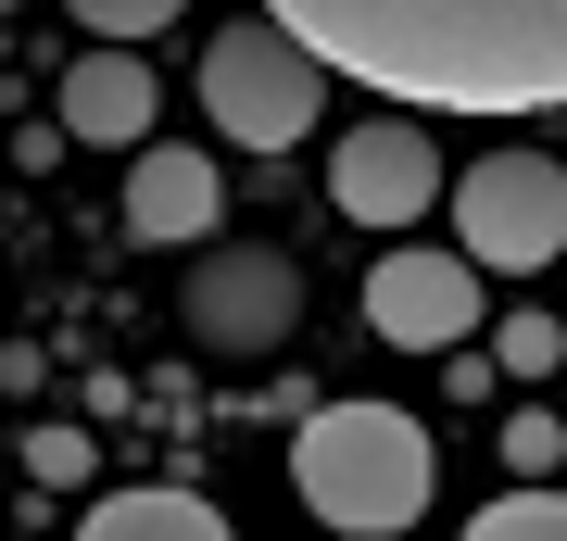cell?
I'll return each mask as SVG.
<instances>
[{"instance_id": "4fadbf2b", "label": "cell", "mask_w": 567, "mask_h": 541, "mask_svg": "<svg viewBox=\"0 0 567 541\" xmlns=\"http://www.w3.org/2000/svg\"><path fill=\"white\" fill-rule=\"evenodd\" d=\"M76 25H102V39H152V25H177V0H63Z\"/></svg>"}, {"instance_id": "7a4b0ae2", "label": "cell", "mask_w": 567, "mask_h": 541, "mask_svg": "<svg viewBox=\"0 0 567 541\" xmlns=\"http://www.w3.org/2000/svg\"><path fill=\"white\" fill-rule=\"evenodd\" d=\"M290 491H303L341 541H391V529L429 517L442 454H429V428L404 403H316L303 441H290Z\"/></svg>"}, {"instance_id": "52a82bcc", "label": "cell", "mask_w": 567, "mask_h": 541, "mask_svg": "<svg viewBox=\"0 0 567 541\" xmlns=\"http://www.w3.org/2000/svg\"><path fill=\"white\" fill-rule=\"evenodd\" d=\"M328 201H341L353 227H416L429 201H442V152H429V126H404V114L341 126V152H328Z\"/></svg>"}, {"instance_id": "7c38bea8", "label": "cell", "mask_w": 567, "mask_h": 541, "mask_svg": "<svg viewBox=\"0 0 567 541\" xmlns=\"http://www.w3.org/2000/svg\"><path fill=\"white\" fill-rule=\"evenodd\" d=\"M492 365H505V378H555V365H567V327L555 315H505V327H492Z\"/></svg>"}, {"instance_id": "8992f818", "label": "cell", "mask_w": 567, "mask_h": 541, "mask_svg": "<svg viewBox=\"0 0 567 541\" xmlns=\"http://www.w3.org/2000/svg\"><path fill=\"white\" fill-rule=\"evenodd\" d=\"M365 327H379L391 353H454L466 327H480V264L442 252V240H404L365 264Z\"/></svg>"}, {"instance_id": "8fae6325", "label": "cell", "mask_w": 567, "mask_h": 541, "mask_svg": "<svg viewBox=\"0 0 567 541\" xmlns=\"http://www.w3.org/2000/svg\"><path fill=\"white\" fill-rule=\"evenodd\" d=\"M466 541H567V491H555V479H517L505 503L466 517Z\"/></svg>"}, {"instance_id": "5bb4252c", "label": "cell", "mask_w": 567, "mask_h": 541, "mask_svg": "<svg viewBox=\"0 0 567 541\" xmlns=\"http://www.w3.org/2000/svg\"><path fill=\"white\" fill-rule=\"evenodd\" d=\"M505 454H517V479H555V454H567V428H555V416H517V428H505Z\"/></svg>"}, {"instance_id": "30bf717a", "label": "cell", "mask_w": 567, "mask_h": 541, "mask_svg": "<svg viewBox=\"0 0 567 541\" xmlns=\"http://www.w3.org/2000/svg\"><path fill=\"white\" fill-rule=\"evenodd\" d=\"M76 541H227V517L203 491H102Z\"/></svg>"}, {"instance_id": "3957f363", "label": "cell", "mask_w": 567, "mask_h": 541, "mask_svg": "<svg viewBox=\"0 0 567 541\" xmlns=\"http://www.w3.org/2000/svg\"><path fill=\"white\" fill-rule=\"evenodd\" d=\"M203 114H215L240 152H290L303 126H328V63L290 39L278 13L215 25V39H203Z\"/></svg>"}, {"instance_id": "ba28073f", "label": "cell", "mask_w": 567, "mask_h": 541, "mask_svg": "<svg viewBox=\"0 0 567 541\" xmlns=\"http://www.w3.org/2000/svg\"><path fill=\"white\" fill-rule=\"evenodd\" d=\"M126 227H140L152 252L215 240V227H227V177H215V152H164V139H140V152H126Z\"/></svg>"}, {"instance_id": "9c48e42d", "label": "cell", "mask_w": 567, "mask_h": 541, "mask_svg": "<svg viewBox=\"0 0 567 541\" xmlns=\"http://www.w3.org/2000/svg\"><path fill=\"white\" fill-rule=\"evenodd\" d=\"M63 126L102 139V152H140V139H152V63H140V39L89 51L76 76H63Z\"/></svg>"}, {"instance_id": "5b68a950", "label": "cell", "mask_w": 567, "mask_h": 541, "mask_svg": "<svg viewBox=\"0 0 567 541\" xmlns=\"http://www.w3.org/2000/svg\"><path fill=\"white\" fill-rule=\"evenodd\" d=\"M177 327H189L215 365H265V353H290V327H303V278H290V252H265V240H189Z\"/></svg>"}, {"instance_id": "277c9868", "label": "cell", "mask_w": 567, "mask_h": 541, "mask_svg": "<svg viewBox=\"0 0 567 541\" xmlns=\"http://www.w3.org/2000/svg\"><path fill=\"white\" fill-rule=\"evenodd\" d=\"M454 201V252L480 278H543L567 252V164L555 152H480L466 177H442Z\"/></svg>"}, {"instance_id": "9a60e30c", "label": "cell", "mask_w": 567, "mask_h": 541, "mask_svg": "<svg viewBox=\"0 0 567 541\" xmlns=\"http://www.w3.org/2000/svg\"><path fill=\"white\" fill-rule=\"evenodd\" d=\"M25 466H39V479H76V466H89V428H39V441H25Z\"/></svg>"}, {"instance_id": "6da1fadb", "label": "cell", "mask_w": 567, "mask_h": 541, "mask_svg": "<svg viewBox=\"0 0 567 541\" xmlns=\"http://www.w3.org/2000/svg\"><path fill=\"white\" fill-rule=\"evenodd\" d=\"M328 76L416 114H543L567 101V0H252Z\"/></svg>"}]
</instances>
